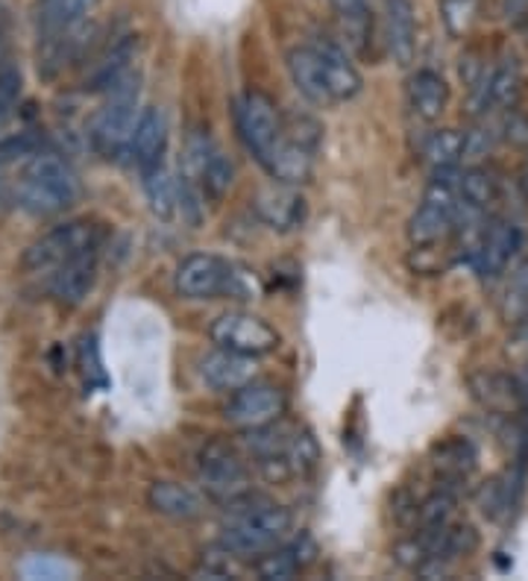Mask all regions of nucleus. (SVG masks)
<instances>
[{
  "instance_id": "nucleus-1",
  "label": "nucleus",
  "mask_w": 528,
  "mask_h": 581,
  "mask_svg": "<svg viewBox=\"0 0 528 581\" xmlns=\"http://www.w3.org/2000/svg\"><path fill=\"white\" fill-rule=\"evenodd\" d=\"M290 511L267 500H253V508L235 511L220 535V546L235 558H258L288 537Z\"/></svg>"
},
{
  "instance_id": "nucleus-2",
  "label": "nucleus",
  "mask_w": 528,
  "mask_h": 581,
  "mask_svg": "<svg viewBox=\"0 0 528 581\" xmlns=\"http://www.w3.org/2000/svg\"><path fill=\"white\" fill-rule=\"evenodd\" d=\"M79 197V183L59 156L35 153L26 162L21 183H18V202L30 215H56L74 206Z\"/></svg>"
},
{
  "instance_id": "nucleus-3",
  "label": "nucleus",
  "mask_w": 528,
  "mask_h": 581,
  "mask_svg": "<svg viewBox=\"0 0 528 581\" xmlns=\"http://www.w3.org/2000/svg\"><path fill=\"white\" fill-rule=\"evenodd\" d=\"M458 171H435V179L422 194L420 206L408 220V238L414 246L438 244L449 229H455V215L461 206V188H458Z\"/></svg>"
},
{
  "instance_id": "nucleus-4",
  "label": "nucleus",
  "mask_w": 528,
  "mask_h": 581,
  "mask_svg": "<svg viewBox=\"0 0 528 581\" xmlns=\"http://www.w3.org/2000/svg\"><path fill=\"white\" fill-rule=\"evenodd\" d=\"M139 118V77L130 70L118 86L109 88V100L95 118V127H91L95 147L109 158L130 153V141Z\"/></svg>"
},
{
  "instance_id": "nucleus-5",
  "label": "nucleus",
  "mask_w": 528,
  "mask_h": 581,
  "mask_svg": "<svg viewBox=\"0 0 528 581\" xmlns=\"http://www.w3.org/2000/svg\"><path fill=\"white\" fill-rule=\"evenodd\" d=\"M241 273L235 264L211 253H191L174 273L176 294L185 299H215L223 294H241Z\"/></svg>"
},
{
  "instance_id": "nucleus-6",
  "label": "nucleus",
  "mask_w": 528,
  "mask_h": 581,
  "mask_svg": "<svg viewBox=\"0 0 528 581\" xmlns=\"http://www.w3.org/2000/svg\"><path fill=\"white\" fill-rule=\"evenodd\" d=\"M235 127L241 141H244V147L250 150L258 162L276 147V141H279L282 132H285L279 109H276V103H273L267 95H262V91H246V95L238 97Z\"/></svg>"
},
{
  "instance_id": "nucleus-7",
  "label": "nucleus",
  "mask_w": 528,
  "mask_h": 581,
  "mask_svg": "<svg viewBox=\"0 0 528 581\" xmlns=\"http://www.w3.org/2000/svg\"><path fill=\"white\" fill-rule=\"evenodd\" d=\"M209 335L215 347L223 350L244 352V355H267L279 347V332L267 320L250 311H227L209 326Z\"/></svg>"
},
{
  "instance_id": "nucleus-8",
  "label": "nucleus",
  "mask_w": 528,
  "mask_h": 581,
  "mask_svg": "<svg viewBox=\"0 0 528 581\" xmlns=\"http://www.w3.org/2000/svg\"><path fill=\"white\" fill-rule=\"evenodd\" d=\"M200 484L211 500L235 502L250 493V470L235 449L215 440L200 456Z\"/></svg>"
},
{
  "instance_id": "nucleus-9",
  "label": "nucleus",
  "mask_w": 528,
  "mask_h": 581,
  "mask_svg": "<svg viewBox=\"0 0 528 581\" xmlns=\"http://www.w3.org/2000/svg\"><path fill=\"white\" fill-rule=\"evenodd\" d=\"M88 246H97V229L88 220H70L62 227L51 229L24 253L26 271H53L70 255L82 253Z\"/></svg>"
},
{
  "instance_id": "nucleus-10",
  "label": "nucleus",
  "mask_w": 528,
  "mask_h": 581,
  "mask_svg": "<svg viewBox=\"0 0 528 581\" xmlns=\"http://www.w3.org/2000/svg\"><path fill=\"white\" fill-rule=\"evenodd\" d=\"M285 414V394L271 382H246L229 396L223 405V417L238 429H255V426H267V423L279 420Z\"/></svg>"
},
{
  "instance_id": "nucleus-11",
  "label": "nucleus",
  "mask_w": 528,
  "mask_h": 581,
  "mask_svg": "<svg viewBox=\"0 0 528 581\" xmlns=\"http://www.w3.org/2000/svg\"><path fill=\"white\" fill-rule=\"evenodd\" d=\"M97 279V246H88L82 253L70 255L68 262H62L59 267H53L51 276V294L59 303L77 306L88 297V290L95 288Z\"/></svg>"
},
{
  "instance_id": "nucleus-12",
  "label": "nucleus",
  "mask_w": 528,
  "mask_h": 581,
  "mask_svg": "<svg viewBox=\"0 0 528 581\" xmlns=\"http://www.w3.org/2000/svg\"><path fill=\"white\" fill-rule=\"evenodd\" d=\"M519 250V229L508 220H496L491 229L479 235V244L473 250L475 271L482 276H499L510 264V259Z\"/></svg>"
},
{
  "instance_id": "nucleus-13",
  "label": "nucleus",
  "mask_w": 528,
  "mask_h": 581,
  "mask_svg": "<svg viewBox=\"0 0 528 581\" xmlns=\"http://www.w3.org/2000/svg\"><path fill=\"white\" fill-rule=\"evenodd\" d=\"M255 215L258 220H264L271 229H294L302 223V215H306V200H302V194L294 188V185L276 183L271 188H264V191L255 194Z\"/></svg>"
},
{
  "instance_id": "nucleus-14",
  "label": "nucleus",
  "mask_w": 528,
  "mask_h": 581,
  "mask_svg": "<svg viewBox=\"0 0 528 581\" xmlns=\"http://www.w3.org/2000/svg\"><path fill=\"white\" fill-rule=\"evenodd\" d=\"M167 150V118L162 109L156 106H150L144 109L135 123V132H132L130 141V156L132 162L139 165V171H150V167L162 165V158H165Z\"/></svg>"
},
{
  "instance_id": "nucleus-15",
  "label": "nucleus",
  "mask_w": 528,
  "mask_h": 581,
  "mask_svg": "<svg viewBox=\"0 0 528 581\" xmlns=\"http://www.w3.org/2000/svg\"><path fill=\"white\" fill-rule=\"evenodd\" d=\"M262 167L271 174L273 183L285 185H299L306 183L315 167V150H308L306 144H299L282 132V139L276 141V147L262 158Z\"/></svg>"
},
{
  "instance_id": "nucleus-16",
  "label": "nucleus",
  "mask_w": 528,
  "mask_h": 581,
  "mask_svg": "<svg viewBox=\"0 0 528 581\" xmlns=\"http://www.w3.org/2000/svg\"><path fill=\"white\" fill-rule=\"evenodd\" d=\"M200 376L215 391H238L255 379V359L218 347L200 361Z\"/></svg>"
},
{
  "instance_id": "nucleus-17",
  "label": "nucleus",
  "mask_w": 528,
  "mask_h": 581,
  "mask_svg": "<svg viewBox=\"0 0 528 581\" xmlns=\"http://www.w3.org/2000/svg\"><path fill=\"white\" fill-rule=\"evenodd\" d=\"M311 47H315L317 56H320L326 86H329L332 100H352V97L359 95L364 79H361L359 68H355L350 56H346V51L338 47L334 42H329V39H320V42H315Z\"/></svg>"
},
{
  "instance_id": "nucleus-18",
  "label": "nucleus",
  "mask_w": 528,
  "mask_h": 581,
  "mask_svg": "<svg viewBox=\"0 0 528 581\" xmlns=\"http://www.w3.org/2000/svg\"><path fill=\"white\" fill-rule=\"evenodd\" d=\"M288 74L290 79H294L297 91L306 97L308 103H334L332 95H329V86H326L320 56H317V51L311 44H308V47H294V51L288 53Z\"/></svg>"
},
{
  "instance_id": "nucleus-19",
  "label": "nucleus",
  "mask_w": 528,
  "mask_h": 581,
  "mask_svg": "<svg viewBox=\"0 0 528 581\" xmlns=\"http://www.w3.org/2000/svg\"><path fill=\"white\" fill-rule=\"evenodd\" d=\"M97 0H42L38 7V39H59L86 21Z\"/></svg>"
},
{
  "instance_id": "nucleus-20",
  "label": "nucleus",
  "mask_w": 528,
  "mask_h": 581,
  "mask_svg": "<svg viewBox=\"0 0 528 581\" xmlns=\"http://www.w3.org/2000/svg\"><path fill=\"white\" fill-rule=\"evenodd\" d=\"M408 106L422 121H438L449 106L447 79L435 74V70H417L408 79Z\"/></svg>"
},
{
  "instance_id": "nucleus-21",
  "label": "nucleus",
  "mask_w": 528,
  "mask_h": 581,
  "mask_svg": "<svg viewBox=\"0 0 528 581\" xmlns=\"http://www.w3.org/2000/svg\"><path fill=\"white\" fill-rule=\"evenodd\" d=\"M387 47L396 65H411L417 51V24L411 0H387Z\"/></svg>"
},
{
  "instance_id": "nucleus-22",
  "label": "nucleus",
  "mask_w": 528,
  "mask_h": 581,
  "mask_svg": "<svg viewBox=\"0 0 528 581\" xmlns=\"http://www.w3.org/2000/svg\"><path fill=\"white\" fill-rule=\"evenodd\" d=\"M150 508L174 519H194L202 514L200 493L176 482H156L147 493Z\"/></svg>"
},
{
  "instance_id": "nucleus-23",
  "label": "nucleus",
  "mask_w": 528,
  "mask_h": 581,
  "mask_svg": "<svg viewBox=\"0 0 528 581\" xmlns=\"http://www.w3.org/2000/svg\"><path fill=\"white\" fill-rule=\"evenodd\" d=\"M141 176H144V191H147L153 215L162 220L176 218V211L183 209V188H179V179H174L165 165L150 167V171H144Z\"/></svg>"
},
{
  "instance_id": "nucleus-24",
  "label": "nucleus",
  "mask_w": 528,
  "mask_h": 581,
  "mask_svg": "<svg viewBox=\"0 0 528 581\" xmlns=\"http://www.w3.org/2000/svg\"><path fill=\"white\" fill-rule=\"evenodd\" d=\"M464 158V132L435 130L422 141V162L431 171H449Z\"/></svg>"
},
{
  "instance_id": "nucleus-25",
  "label": "nucleus",
  "mask_w": 528,
  "mask_h": 581,
  "mask_svg": "<svg viewBox=\"0 0 528 581\" xmlns=\"http://www.w3.org/2000/svg\"><path fill=\"white\" fill-rule=\"evenodd\" d=\"M473 394L482 399L491 412H510L522 403V391L514 379H505L499 373H482L473 379Z\"/></svg>"
},
{
  "instance_id": "nucleus-26",
  "label": "nucleus",
  "mask_w": 528,
  "mask_h": 581,
  "mask_svg": "<svg viewBox=\"0 0 528 581\" xmlns=\"http://www.w3.org/2000/svg\"><path fill=\"white\" fill-rule=\"evenodd\" d=\"M458 188H461V200H466L475 209H487L496 202L499 197V183H496V176L487 171V167H466L464 174L458 176Z\"/></svg>"
},
{
  "instance_id": "nucleus-27",
  "label": "nucleus",
  "mask_w": 528,
  "mask_h": 581,
  "mask_svg": "<svg viewBox=\"0 0 528 581\" xmlns=\"http://www.w3.org/2000/svg\"><path fill=\"white\" fill-rule=\"evenodd\" d=\"M232 179H235V165H232V158L215 144L209 158H206V165H202L200 191L209 194V197H223V194L232 188Z\"/></svg>"
},
{
  "instance_id": "nucleus-28",
  "label": "nucleus",
  "mask_w": 528,
  "mask_h": 581,
  "mask_svg": "<svg viewBox=\"0 0 528 581\" xmlns=\"http://www.w3.org/2000/svg\"><path fill=\"white\" fill-rule=\"evenodd\" d=\"M299 570H306L302 561H299V555L294 552V546H276L271 552L258 555V561H255V572L262 575V579H294Z\"/></svg>"
},
{
  "instance_id": "nucleus-29",
  "label": "nucleus",
  "mask_w": 528,
  "mask_h": 581,
  "mask_svg": "<svg viewBox=\"0 0 528 581\" xmlns=\"http://www.w3.org/2000/svg\"><path fill=\"white\" fill-rule=\"evenodd\" d=\"M499 311L508 324H522V320H526V315H528V262L519 264L517 271L510 273L508 288H505V297H502Z\"/></svg>"
},
{
  "instance_id": "nucleus-30",
  "label": "nucleus",
  "mask_w": 528,
  "mask_h": 581,
  "mask_svg": "<svg viewBox=\"0 0 528 581\" xmlns=\"http://www.w3.org/2000/svg\"><path fill=\"white\" fill-rule=\"evenodd\" d=\"M519 83L522 79L514 62H502L499 68L491 70V109H508L517 103Z\"/></svg>"
},
{
  "instance_id": "nucleus-31",
  "label": "nucleus",
  "mask_w": 528,
  "mask_h": 581,
  "mask_svg": "<svg viewBox=\"0 0 528 581\" xmlns=\"http://www.w3.org/2000/svg\"><path fill=\"white\" fill-rule=\"evenodd\" d=\"M18 570H21L24 579H47V581L74 579V575H77V567L65 561V558H56V555H30Z\"/></svg>"
},
{
  "instance_id": "nucleus-32",
  "label": "nucleus",
  "mask_w": 528,
  "mask_h": 581,
  "mask_svg": "<svg viewBox=\"0 0 528 581\" xmlns=\"http://www.w3.org/2000/svg\"><path fill=\"white\" fill-rule=\"evenodd\" d=\"M452 511H455V496L449 491H438L431 493L429 500L414 511V517L420 519L422 531H435V528L447 526L449 519H452Z\"/></svg>"
},
{
  "instance_id": "nucleus-33",
  "label": "nucleus",
  "mask_w": 528,
  "mask_h": 581,
  "mask_svg": "<svg viewBox=\"0 0 528 581\" xmlns=\"http://www.w3.org/2000/svg\"><path fill=\"white\" fill-rule=\"evenodd\" d=\"M443 24L452 35H464L479 15V0H443L440 3Z\"/></svg>"
},
{
  "instance_id": "nucleus-34",
  "label": "nucleus",
  "mask_w": 528,
  "mask_h": 581,
  "mask_svg": "<svg viewBox=\"0 0 528 581\" xmlns=\"http://www.w3.org/2000/svg\"><path fill=\"white\" fill-rule=\"evenodd\" d=\"M18 97H21V70L3 68L0 70V118L12 112Z\"/></svg>"
},
{
  "instance_id": "nucleus-35",
  "label": "nucleus",
  "mask_w": 528,
  "mask_h": 581,
  "mask_svg": "<svg viewBox=\"0 0 528 581\" xmlns=\"http://www.w3.org/2000/svg\"><path fill=\"white\" fill-rule=\"evenodd\" d=\"M493 150L491 130H473L464 132V158H484Z\"/></svg>"
},
{
  "instance_id": "nucleus-36",
  "label": "nucleus",
  "mask_w": 528,
  "mask_h": 581,
  "mask_svg": "<svg viewBox=\"0 0 528 581\" xmlns=\"http://www.w3.org/2000/svg\"><path fill=\"white\" fill-rule=\"evenodd\" d=\"M334 7V12L343 21H355V18H367V0H329Z\"/></svg>"
},
{
  "instance_id": "nucleus-37",
  "label": "nucleus",
  "mask_w": 528,
  "mask_h": 581,
  "mask_svg": "<svg viewBox=\"0 0 528 581\" xmlns=\"http://www.w3.org/2000/svg\"><path fill=\"white\" fill-rule=\"evenodd\" d=\"M502 15L508 21H522L528 15V0H502Z\"/></svg>"
},
{
  "instance_id": "nucleus-38",
  "label": "nucleus",
  "mask_w": 528,
  "mask_h": 581,
  "mask_svg": "<svg viewBox=\"0 0 528 581\" xmlns=\"http://www.w3.org/2000/svg\"><path fill=\"white\" fill-rule=\"evenodd\" d=\"M519 326H522V335H526V341H528V315H526V320H522Z\"/></svg>"
}]
</instances>
